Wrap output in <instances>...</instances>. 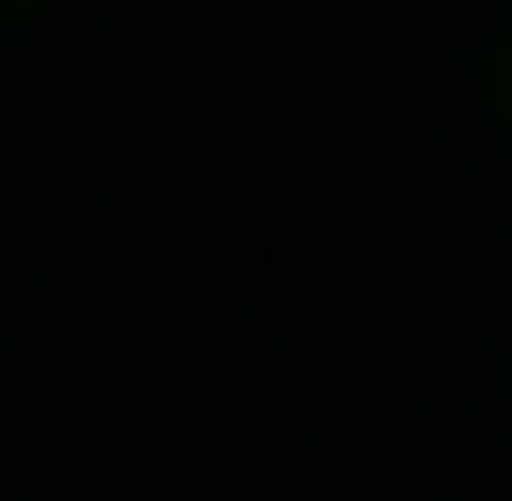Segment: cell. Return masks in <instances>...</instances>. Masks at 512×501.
<instances>
[{
  "label": "cell",
  "instance_id": "1",
  "mask_svg": "<svg viewBox=\"0 0 512 501\" xmlns=\"http://www.w3.org/2000/svg\"><path fill=\"white\" fill-rule=\"evenodd\" d=\"M491 109H502V131H512V33H502V55H491Z\"/></svg>",
  "mask_w": 512,
  "mask_h": 501
},
{
  "label": "cell",
  "instance_id": "2",
  "mask_svg": "<svg viewBox=\"0 0 512 501\" xmlns=\"http://www.w3.org/2000/svg\"><path fill=\"white\" fill-rule=\"evenodd\" d=\"M33 11H44V0H0V33H11V22H33Z\"/></svg>",
  "mask_w": 512,
  "mask_h": 501
}]
</instances>
